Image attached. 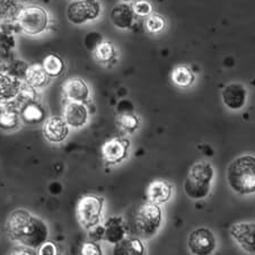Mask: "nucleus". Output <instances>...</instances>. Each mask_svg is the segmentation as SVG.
<instances>
[{"label":"nucleus","instance_id":"nucleus-9","mask_svg":"<svg viewBox=\"0 0 255 255\" xmlns=\"http://www.w3.org/2000/svg\"><path fill=\"white\" fill-rule=\"evenodd\" d=\"M130 141L126 138H113L102 146V157L105 165L116 166L129 156Z\"/></svg>","mask_w":255,"mask_h":255},{"label":"nucleus","instance_id":"nucleus-23","mask_svg":"<svg viewBox=\"0 0 255 255\" xmlns=\"http://www.w3.org/2000/svg\"><path fill=\"white\" fill-rule=\"evenodd\" d=\"M20 116L16 110L5 108L0 110V129L3 131H15L19 128Z\"/></svg>","mask_w":255,"mask_h":255},{"label":"nucleus","instance_id":"nucleus-8","mask_svg":"<svg viewBox=\"0 0 255 255\" xmlns=\"http://www.w3.org/2000/svg\"><path fill=\"white\" fill-rule=\"evenodd\" d=\"M188 248L192 255H212L217 248L214 232L207 227L193 229L188 237Z\"/></svg>","mask_w":255,"mask_h":255},{"label":"nucleus","instance_id":"nucleus-26","mask_svg":"<svg viewBox=\"0 0 255 255\" xmlns=\"http://www.w3.org/2000/svg\"><path fill=\"white\" fill-rule=\"evenodd\" d=\"M119 125L128 133H133L140 126L139 118L132 113H125L119 118Z\"/></svg>","mask_w":255,"mask_h":255},{"label":"nucleus","instance_id":"nucleus-2","mask_svg":"<svg viewBox=\"0 0 255 255\" xmlns=\"http://www.w3.org/2000/svg\"><path fill=\"white\" fill-rule=\"evenodd\" d=\"M227 182L234 192L240 195L255 193V156L242 155L227 168Z\"/></svg>","mask_w":255,"mask_h":255},{"label":"nucleus","instance_id":"nucleus-11","mask_svg":"<svg viewBox=\"0 0 255 255\" xmlns=\"http://www.w3.org/2000/svg\"><path fill=\"white\" fill-rule=\"evenodd\" d=\"M222 100L226 108L232 111H239L243 109L248 101V91L244 85L232 83L225 86L222 92Z\"/></svg>","mask_w":255,"mask_h":255},{"label":"nucleus","instance_id":"nucleus-29","mask_svg":"<svg viewBox=\"0 0 255 255\" xmlns=\"http://www.w3.org/2000/svg\"><path fill=\"white\" fill-rule=\"evenodd\" d=\"M37 255H62L61 250L59 245L54 243V242L46 241L45 243L42 244L36 251Z\"/></svg>","mask_w":255,"mask_h":255},{"label":"nucleus","instance_id":"nucleus-30","mask_svg":"<svg viewBox=\"0 0 255 255\" xmlns=\"http://www.w3.org/2000/svg\"><path fill=\"white\" fill-rule=\"evenodd\" d=\"M133 11L135 15L139 16H149L151 15L152 6L149 1L147 0H138L133 3Z\"/></svg>","mask_w":255,"mask_h":255},{"label":"nucleus","instance_id":"nucleus-3","mask_svg":"<svg viewBox=\"0 0 255 255\" xmlns=\"http://www.w3.org/2000/svg\"><path fill=\"white\" fill-rule=\"evenodd\" d=\"M163 223V211L160 206L152 202H143L134 211L130 227L139 239L150 240L160 229Z\"/></svg>","mask_w":255,"mask_h":255},{"label":"nucleus","instance_id":"nucleus-32","mask_svg":"<svg viewBox=\"0 0 255 255\" xmlns=\"http://www.w3.org/2000/svg\"><path fill=\"white\" fill-rule=\"evenodd\" d=\"M7 255H37V253L35 250L26 248V246L18 245V246H16V248L12 249Z\"/></svg>","mask_w":255,"mask_h":255},{"label":"nucleus","instance_id":"nucleus-22","mask_svg":"<svg viewBox=\"0 0 255 255\" xmlns=\"http://www.w3.org/2000/svg\"><path fill=\"white\" fill-rule=\"evenodd\" d=\"M42 66H43L46 74L49 75V77L52 78L60 77L66 70V63L63 61V59L54 53H51L49 56H46L44 58L43 65Z\"/></svg>","mask_w":255,"mask_h":255},{"label":"nucleus","instance_id":"nucleus-36","mask_svg":"<svg viewBox=\"0 0 255 255\" xmlns=\"http://www.w3.org/2000/svg\"><path fill=\"white\" fill-rule=\"evenodd\" d=\"M22 1H27V0H22Z\"/></svg>","mask_w":255,"mask_h":255},{"label":"nucleus","instance_id":"nucleus-33","mask_svg":"<svg viewBox=\"0 0 255 255\" xmlns=\"http://www.w3.org/2000/svg\"><path fill=\"white\" fill-rule=\"evenodd\" d=\"M104 237V227L101 226H96L95 228H93L92 231H89V239L93 242H100L103 240Z\"/></svg>","mask_w":255,"mask_h":255},{"label":"nucleus","instance_id":"nucleus-12","mask_svg":"<svg viewBox=\"0 0 255 255\" xmlns=\"http://www.w3.org/2000/svg\"><path fill=\"white\" fill-rule=\"evenodd\" d=\"M70 132V127L62 117H50L43 125V135L52 143L63 142Z\"/></svg>","mask_w":255,"mask_h":255},{"label":"nucleus","instance_id":"nucleus-35","mask_svg":"<svg viewBox=\"0 0 255 255\" xmlns=\"http://www.w3.org/2000/svg\"><path fill=\"white\" fill-rule=\"evenodd\" d=\"M0 72H1V65H0Z\"/></svg>","mask_w":255,"mask_h":255},{"label":"nucleus","instance_id":"nucleus-21","mask_svg":"<svg viewBox=\"0 0 255 255\" xmlns=\"http://www.w3.org/2000/svg\"><path fill=\"white\" fill-rule=\"evenodd\" d=\"M20 119L27 125H39L45 119V111L39 103L29 102L23 106L20 111Z\"/></svg>","mask_w":255,"mask_h":255},{"label":"nucleus","instance_id":"nucleus-17","mask_svg":"<svg viewBox=\"0 0 255 255\" xmlns=\"http://www.w3.org/2000/svg\"><path fill=\"white\" fill-rule=\"evenodd\" d=\"M173 194V186L167 181L156 180L151 182L147 189L148 201L157 206L164 205L169 201Z\"/></svg>","mask_w":255,"mask_h":255},{"label":"nucleus","instance_id":"nucleus-7","mask_svg":"<svg viewBox=\"0 0 255 255\" xmlns=\"http://www.w3.org/2000/svg\"><path fill=\"white\" fill-rule=\"evenodd\" d=\"M101 11L99 0H76L67 8V18L74 25H84L99 18Z\"/></svg>","mask_w":255,"mask_h":255},{"label":"nucleus","instance_id":"nucleus-25","mask_svg":"<svg viewBox=\"0 0 255 255\" xmlns=\"http://www.w3.org/2000/svg\"><path fill=\"white\" fill-rule=\"evenodd\" d=\"M172 79L180 87H190L194 83V74L186 67H177L172 74Z\"/></svg>","mask_w":255,"mask_h":255},{"label":"nucleus","instance_id":"nucleus-34","mask_svg":"<svg viewBox=\"0 0 255 255\" xmlns=\"http://www.w3.org/2000/svg\"><path fill=\"white\" fill-rule=\"evenodd\" d=\"M120 1H122V2H129V1H131V0H120Z\"/></svg>","mask_w":255,"mask_h":255},{"label":"nucleus","instance_id":"nucleus-18","mask_svg":"<svg viewBox=\"0 0 255 255\" xmlns=\"http://www.w3.org/2000/svg\"><path fill=\"white\" fill-rule=\"evenodd\" d=\"M133 8L128 2H120L111 10V20L113 25L120 29H128L132 26L134 20Z\"/></svg>","mask_w":255,"mask_h":255},{"label":"nucleus","instance_id":"nucleus-10","mask_svg":"<svg viewBox=\"0 0 255 255\" xmlns=\"http://www.w3.org/2000/svg\"><path fill=\"white\" fill-rule=\"evenodd\" d=\"M229 233L242 250L250 254H255V223L234 224Z\"/></svg>","mask_w":255,"mask_h":255},{"label":"nucleus","instance_id":"nucleus-6","mask_svg":"<svg viewBox=\"0 0 255 255\" xmlns=\"http://www.w3.org/2000/svg\"><path fill=\"white\" fill-rule=\"evenodd\" d=\"M17 22L26 35L36 36L46 31L49 26V14L43 7L32 5L24 7L17 15Z\"/></svg>","mask_w":255,"mask_h":255},{"label":"nucleus","instance_id":"nucleus-13","mask_svg":"<svg viewBox=\"0 0 255 255\" xmlns=\"http://www.w3.org/2000/svg\"><path fill=\"white\" fill-rule=\"evenodd\" d=\"M63 119L72 129H80L87 125L89 111L85 103L69 102L63 109Z\"/></svg>","mask_w":255,"mask_h":255},{"label":"nucleus","instance_id":"nucleus-27","mask_svg":"<svg viewBox=\"0 0 255 255\" xmlns=\"http://www.w3.org/2000/svg\"><path fill=\"white\" fill-rule=\"evenodd\" d=\"M147 31L151 34H158L164 31L166 27V20L164 19L163 16L158 14H152L148 16V18L144 22Z\"/></svg>","mask_w":255,"mask_h":255},{"label":"nucleus","instance_id":"nucleus-28","mask_svg":"<svg viewBox=\"0 0 255 255\" xmlns=\"http://www.w3.org/2000/svg\"><path fill=\"white\" fill-rule=\"evenodd\" d=\"M79 255H103V250L99 242L87 241L80 246Z\"/></svg>","mask_w":255,"mask_h":255},{"label":"nucleus","instance_id":"nucleus-31","mask_svg":"<svg viewBox=\"0 0 255 255\" xmlns=\"http://www.w3.org/2000/svg\"><path fill=\"white\" fill-rule=\"evenodd\" d=\"M15 0H0V18L7 17L15 8Z\"/></svg>","mask_w":255,"mask_h":255},{"label":"nucleus","instance_id":"nucleus-4","mask_svg":"<svg viewBox=\"0 0 255 255\" xmlns=\"http://www.w3.org/2000/svg\"><path fill=\"white\" fill-rule=\"evenodd\" d=\"M215 176L214 167L208 161L195 163L186 175L183 184L185 194L193 200L205 199L211 191V183Z\"/></svg>","mask_w":255,"mask_h":255},{"label":"nucleus","instance_id":"nucleus-15","mask_svg":"<svg viewBox=\"0 0 255 255\" xmlns=\"http://www.w3.org/2000/svg\"><path fill=\"white\" fill-rule=\"evenodd\" d=\"M22 92V82L7 72H0V103H9Z\"/></svg>","mask_w":255,"mask_h":255},{"label":"nucleus","instance_id":"nucleus-14","mask_svg":"<svg viewBox=\"0 0 255 255\" xmlns=\"http://www.w3.org/2000/svg\"><path fill=\"white\" fill-rule=\"evenodd\" d=\"M63 94L69 102H78V103H86L89 100L91 91L88 85L84 79L75 77L63 84Z\"/></svg>","mask_w":255,"mask_h":255},{"label":"nucleus","instance_id":"nucleus-20","mask_svg":"<svg viewBox=\"0 0 255 255\" xmlns=\"http://www.w3.org/2000/svg\"><path fill=\"white\" fill-rule=\"evenodd\" d=\"M25 82L31 88H43L49 83V75L46 74L43 66L33 65L25 70Z\"/></svg>","mask_w":255,"mask_h":255},{"label":"nucleus","instance_id":"nucleus-1","mask_svg":"<svg viewBox=\"0 0 255 255\" xmlns=\"http://www.w3.org/2000/svg\"><path fill=\"white\" fill-rule=\"evenodd\" d=\"M5 232L18 245L37 250L49 240V226L43 219L27 209L18 208L7 217Z\"/></svg>","mask_w":255,"mask_h":255},{"label":"nucleus","instance_id":"nucleus-16","mask_svg":"<svg viewBox=\"0 0 255 255\" xmlns=\"http://www.w3.org/2000/svg\"><path fill=\"white\" fill-rule=\"evenodd\" d=\"M104 237L103 241L116 245L121 242L127 235V225L120 216H113L106 220L103 225Z\"/></svg>","mask_w":255,"mask_h":255},{"label":"nucleus","instance_id":"nucleus-5","mask_svg":"<svg viewBox=\"0 0 255 255\" xmlns=\"http://www.w3.org/2000/svg\"><path fill=\"white\" fill-rule=\"evenodd\" d=\"M104 202V198L96 194H86L80 198L76 207V217L80 226L88 232L99 226L103 219Z\"/></svg>","mask_w":255,"mask_h":255},{"label":"nucleus","instance_id":"nucleus-19","mask_svg":"<svg viewBox=\"0 0 255 255\" xmlns=\"http://www.w3.org/2000/svg\"><path fill=\"white\" fill-rule=\"evenodd\" d=\"M113 255H146V246L137 236L125 237L114 245Z\"/></svg>","mask_w":255,"mask_h":255},{"label":"nucleus","instance_id":"nucleus-24","mask_svg":"<svg viewBox=\"0 0 255 255\" xmlns=\"http://www.w3.org/2000/svg\"><path fill=\"white\" fill-rule=\"evenodd\" d=\"M94 52V58L96 61L100 63H108L112 61L116 58V48L111 42H102L97 48L93 51Z\"/></svg>","mask_w":255,"mask_h":255}]
</instances>
